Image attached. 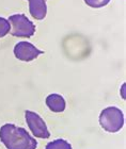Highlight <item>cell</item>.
I'll return each instance as SVG.
<instances>
[{"label":"cell","instance_id":"6da1fadb","mask_svg":"<svg viewBox=\"0 0 126 149\" xmlns=\"http://www.w3.org/2000/svg\"><path fill=\"white\" fill-rule=\"evenodd\" d=\"M0 141L6 149H36L38 141L25 128L4 124L0 128Z\"/></svg>","mask_w":126,"mask_h":149},{"label":"cell","instance_id":"7a4b0ae2","mask_svg":"<svg viewBox=\"0 0 126 149\" xmlns=\"http://www.w3.org/2000/svg\"><path fill=\"white\" fill-rule=\"evenodd\" d=\"M99 125L109 133H117L124 126L123 112L117 107H108L99 114Z\"/></svg>","mask_w":126,"mask_h":149},{"label":"cell","instance_id":"3957f363","mask_svg":"<svg viewBox=\"0 0 126 149\" xmlns=\"http://www.w3.org/2000/svg\"><path fill=\"white\" fill-rule=\"evenodd\" d=\"M9 22L11 26L10 33L16 37H32L35 33V25L25 14H15L9 17Z\"/></svg>","mask_w":126,"mask_h":149},{"label":"cell","instance_id":"277c9868","mask_svg":"<svg viewBox=\"0 0 126 149\" xmlns=\"http://www.w3.org/2000/svg\"><path fill=\"white\" fill-rule=\"evenodd\" d=\"M25 119L34 137L43 140L50 137V132L48 130L47 125L38 113L28 110L25 112Z\"/></svg>","mask_w":126,"mask_h":149},{"label":"cell","instance_id":"5b68a950","mask_svg":"<svg viewBox=\"0 0 126 149\" xmlns=\"http://www.w3.org/2000/svg\"><path fill=\"white\" fill-rule=\"evenodd\" d=\"M14 56L16 59L22 62H31L35 60L38 56L44 53L43 50H40L38 48L29 43V42H19L14 47Z\"/></svg>","mask_w":126,"mask_h":149},{"label":"cell","instance_id":"8992f818","mask_svg":"<svg viewBox=\"0 0 126 149\" xmlns=\"http://www.w3.org/2000/svg\"><path fill=\"white\" fill-rule=\"evenodd\" d=\"M30 15L36 20H43L47 14V6L45 0H28Z\"/></svg>","mask_w":126,"mask_h":149},{"label":"cell","instance_id":"52a82bcc","mask_svg":"<svg viewBox=\"0 0 126 149\" xmlns=\"http://www.w3.org/2000/svg\"><path fill=\"white\" fill-rule=\"evenodd\" d=\"M45 102H46V106L48 107V109L50 110L51 112H54V113H61V112L65 110V99L63 98V96H61L59 94H50V95H48Z\"/></svg>","mask_w":126,"mask_h":149},{"label":"cell","instance_id":"ba28073f","mask_svg":"<svg viewBox=\"0 0 126 149\" xmlns=\"http://www.w3.org/2000/svg\"><path fill=\"white\" fill-rule=\"evenodd\" d=\"M45 149H72V145L67 141L58 139V140H55L52 142H49L46 145Z\"/></svg>","mask_w":126,"mask_h":149},{"label":"cell","instance_id":"9c48e42d","mask_svg":"<svg viewBox=\"0 0 126 149\" xmlns=\"http://www.w3.org/2000/svg\"><path fill=\"white\" fill-rule=\"evenodd\" d=\"M10 30H11V26L9 20L3 17H0V38H2L8 33H10Z\"/></svg>","mask_w":126,"mask_h":149},{"label":"cell","instance_id":"30bf717a","mask_svg":"<svg viewBox=\"0 0 126 149\" xmlns=\"http://www.w3.org/2000/svg\"><path fill=\"white\" fill-rule=\"evenodd\" d=\"M85 2L87 6L94 8V9H98V8L107 6L110 2V0H85Z\"/></svg>","mask_w":126,"mask_h":149}]
</instances>
